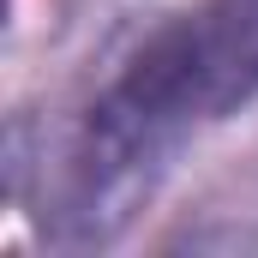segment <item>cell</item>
I'll return each instance as SVG.
<instances>
[{
  "label": "cell",
  "instance_id": "1",
  "mask_svg": "<svg viewBox=\"0 0 258 258\" xmlns=\"http://www.w3.org/2000/svg\"><path fill=\"white\" fill-rule=\"evenodd\" d=\"M258 96V0H204L138 42L72 132L48 234L102 246L156 192L174 144Z\"/></svg>",
  "mask_w": 258,
  "mask_h": 258
}]
</instances>
